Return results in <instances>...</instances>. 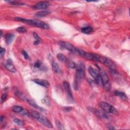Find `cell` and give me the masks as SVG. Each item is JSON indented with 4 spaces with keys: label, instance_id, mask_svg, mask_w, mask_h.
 I'll use <instances>...</instances> for the list:
<instances>
[{
    "label": "cell",
    "instance_id": "obj_17",
    "mask_svg": "<svg viewBox=\"0 0 130 130\" xmlns=\"http://www.w3.org/2000/svg\"><path fill=\"white\" fill-rule=\"evenodd\" d=\"M50 13V11H46V10L41 11L36 13L35 16H36L37 17H43L48 15Z\"/></svg>",
    "mask_w": 130,
    "mask_h": 130
},
{
    "label": "cell",
    "instance_id": "obj_14",
    "mask_svg": "<svg viewBox=\"0 0 130 130\" xmlns=\"http://www.w3.org/2000/svg\"><path fill=\"white\" fill-rule=\"evenodd\" d=\"M63 85H64V88L65 89L66 91L67 92V93H68V96L71 99H73L72 93V91H71V87H70V84L67 81H65L63 82Z\"/></svg>",
    "mask_w": 130,
    "mask_h": 130
},
{
    "label": "cell",
    "instance_id": "obj_30",
    "mask_svg": "<svg viewBox=\"0 0 130 130\" xmlns=\"http://www.w3.org/2000/svg\"><path fill=\"white\" fill-rule=\"evenodd\" d=\"M7 94L6 93H3V95H2V97H1V103H3V102H4L5 101V100H6V98H7Z\"/></svg>",
    "mask_w": 130,
    "mask_h": 130
},
{
    "label": "cell",
    "instance_id": "obj_33",
    "mask_svg": "<svg viewBox=\"0 0 130 130\" xmlns=\"http://www.w3.org/2000/svg\"><path fill=\"white\" fill-rule=\"evenodd\" d=\"M107 127L109 130H115V128L112 125H111L110 124H108L107 125Z\"/></svg>",
    "mask_w": 130,
    "mask_h": 130
},
{
    "label": "cell",
    "instance_id": "obj_25",
    "mask_svg": "<svg viewBox=\"0 0 130 130\" xmlns=\"http://www.w3.org/2000/svg\"><path fill=\"white\" fill-rule=\"evenodd\" d=\"M16 31L20 33H25L27 32V30H26L24 26H20V27H19L17 29Z\"/></svg>",
    "mask_w": 130,
    "mask_h": 130
},
{
    "label": "cell",
    "instance_id": "obj_32",
    "mask_svg": "<svg viewBox=\"0 0 130 130\" xmlns=\"http://www.w3.org/2000/svg\"><path fill=\"white\" fill-rule=\"evenodd\" d=\"M5 49L1 47V49H0V55H1V57H2L4 55V54H5Z\"/></svg>",
    "mask_w": 130,
    "mask_h": 130
},
{
    "label": "cell",
    "instance_id": "obj_4",
    "mask_svg": "<svg viewBox=\"0 0 130 130\" xmlns=\"http://www.w3.org/2000/svg\"><path fill=\"white\" fill-rule=\"evenodd\" d=\"M100 107L101 109L106 113H111L115 115L118 114V112L114 107L105 102L100 103Z\"/></svg>",
    "mask_w": 130,
    "mask_h": 130
},
{
    "label": "cell",
    "instance_id": "obj_16",
    "mask_svg": "<svg viewBox=\"0 0 130 130\" xmlns=\"http://www.w3.org/2000/svg\"><path fill=\"white\" fill-rule=\"evenodd\" d=\"M115 95L119 97L120 99L124 100H127L128 99V98L127 96L125 95L124 93L119 91H116L115 92Z\"/></svg>",
    "mask_w": 130,
    "mask_h": 130
},
{
    "label": "cell",
    "instance_id": "obj_8",
    "mask_svg": "<svg viewBox=\"0 0 130 130\" xmlns=\"http://www.w3.org/2000/svg\"><path fill=\"white\" fill-rule=\"evenodd\" d=\"M58 43H59V44L62 47L64 48L65 49H67V50L70 51L71 52L78 55L79 49L76 48L75 47H74L73 45L72 44H71V43H70L69 42L62 41H59V42H58Z\"/></svg>",
    "mask_w": 130,
    "mask_h": 130
},
{
    "label": "cell",
    "instance_id": "obj_21",
    "mask_svg": "<svg viewBox=\"0 0 130 130\" xmlns=\"http://www.w3.org/2000/svg\"><path fill=\"white\" fill-rule=\"evenodd\" d=\"M23 110L24 108H22V107L19 106L15 105L13 106L12 108V111L15 113H20L21 112L23 111Z\"/></svg>",
    "mask_w": 130,
    "mask_h": 130
},
{
    "label": "cell",
    "instance_id": "obj_7",
    "mask_svg": "<svg viewBox=\"0 0 130 130\" xmlns=\"http://www.w3.org/2000/svg\"><path fill=\"white\" fill-rule=\"evenodd\" d=\"M78 55L82 56L84 57L85 59L88 60L99 62V56L95 54V53H88L82 50H81V49H79Z\"/></svg>",
    "mask_w": 130,
    "mask_h": 130
},
{
    "label": "cell",
    "instance_id": "obj_23",
    "mask_svg": "<svg viewBox=\"0 0 130 130\" xmlns=\"http://www.w3.org/2000/svg\"><path fill=\"white\" fill-rule=\"evenodd\" d=\"M6 2H8L9 3L11 4V5H16V6H21V5H25L24 3H22L19 2H17V1H6Z\"/></svg>",
    "mask_w": 130,
    "mask_h": 130
},
{
    "label": "cell",
    "instance_id": "obj_10",
    "mask_svg": "<svg viewBox=\"0 0 130 130\" xmlns=\"http://www.w3.org/2000/svg\"><path fill=\"white\" fill-rule=\"evenodd\" d=\"M88 109L89 111H91L93 113L95 114L96 115L98 116V117L102 118H104V119L108 118V115H107V113L105 112L104 111H103V110L101 111L98 109H97L96 108H92V107H88Z\"/></svg>",
    "mask_w": 130,
    "mask_h": 130
},
{
    "label": "cell",
    "instance_id": "obj_2",
    "mask_svg": "<svg viewBox=\"0 0 130 130\" xmlns=\"http://www.w3.org/2000/svg\"><path fill=\"white\" fill-rule=\"evenodd\" d=\"M14 19L18 21H20L24 24L37 26L38 28H42L45 30H48L50 29V26L49 25L41 20H33V19H22L20 17H15Z\"/></svg>",
    "mask_w": 130,
    "mask_h": 130
},
{
    "label": "cell",
    "instance_id": "obj_24",
    "mask_svg": "<svg viewBox=\"0 0 130 130\" xmlns=\"http://www.w3.org/2000/svg\"><path fill=\"white\" fill-rule=\"evenodd\" d=\"M13 122H14V123L15 124H16L19 125V126H23V125H24V124H25L23 121L20 120V119H18V118L14 119V120H13Z\"/></svg>",
    "mask_w": 130,
    "mask_h": 130
},
{
    "label": "cell",
    "instance_id": "obj_36",
    "mask_svg": "<svg viewBox=\"0 0 130 130\" xmlns=\"http://www.w3.org/2000/svg\"><path fill=\"white\" fill-rule=\"evenodd\" d=\"M40 41H35L34 43V45H38L40 43Z\"/></svg>",
    "mask_w": 130,
    "mask_h": 130
},
{
    "label": "cell",
    "instance_id": "obj_3",
    "mask_svg": "<svg viewBox=\"0 0 130 130\" xmlns=\"http://www.w3.org/2000/svg\"><path fill=\"white\" fill-rule=\"evenodd\" d=\"M31 115L37 121L42 124L44 126L48 128H52L53 126L51 122L46 117L40 114L39 112L36 111H33L31 113Z\"/></svg>",
    "mask_w": 130,
    "mask_h": 130
},
{
    "label": "cell",
    "instance_id": "obj_15",
    "mask_svg": "<svg viewBox=\"0 0 130 130\" xmlns=\"http://www.w3.org/2000/svg\"><path fill=\"white\" fill-rule=\"evenodd\" d=\"M14 38V35L11 33H8L5 36V42L7 45L10 44Z\"/></svg>",
    "mask_w": 130,
    "mask_h": 130
},
{
    "label": "cell",
    "instance_id": "obj_19",
    "mask_svg": "<svg viewBox=\"0 0 130 130\" xmlns=\"http://www.w3.org/2000/svg\"><path fill=\"white\" fill-rule=\"evenodd\" d=\"M81 31L84 34H89L93 32V29L91 26H86V27H84V28H81Z\"/></svg>",
    "mask_w": 130,
    "mask_h": 130
},
{
    "label": "cell",
    "instance_id": "obj_34",
    "mask_svg": "<svg viewBox=\"0 0 130 130\" xmlns=\"http://www.w3.org/2000/svg\"><path fill=\"white\" fill-rule=\"evenodd\" d=\"M64 111L66 112H69L72 110V108L70 107H66L65 108H64Z\"/></svg>",
    "mask_w": 130,
    "mask_h": 130
},
{
    "label": "cell",
    "instance_id": "obj_12",
    "mask_svg": "<svg viewBox=\"0 0 130 130\" xmlns=\"http://www.w3.org/2000/svg\"><path fill=\"white\" fill-rule=\"evenodd\" d=\"M33 81L36 83L40 85V86H41L46 88H48L49 86H50V84H49L47 80L44 79L36 78L33 80Z\"/></svg>",
    "mask_w": 130,
    "mask_h": 130
},
{
    "label": "cell",
    "instance_id": "obj_18",
    "mask_svg": "<svg viewBox=\"0 0 130 130\" xmlns=\"http://www.w3.org/2000/svg\"><path fill=\"white\" fill-rule=\"evenodd\" d=\"M27 101H28V103H29V104L30 105H31L32 107H34L35 108L39 109L40 110H41V111H44V109L42 108V107H40V106H38L37 104H36V103H35V102H34L33 101L31 100H28H28H27Z\"/></svg>",
    "mask_w": 130,
    "mask_h": 130
},
{
    "label": "cell",
    "instance_id": "obj_35",
    "mask_svg": "<svg viewBox=\"0 0 130 130\" xmlns=\"http://www.w3.org/2000/svg\"><path fill=\"white\" fill-rule=\"evenodd\" d=\"M4 119V116L3 115L1 116V118H0V121H1V123H2L3 122Z\"/></svg>",
    "mask_w": 130,
    "mask_h": 130
},
{
    "label": "cell",
    "instance_id": "obj_27",
    "mask_svg": "<svg viewBox=\"0 0 130 130\" xmlns=\"http://www.w3.org/2000/svg\"><path fill=\"white\" fill-rule=\"evenodd\" d=\"M33 36H34V37L35 39V41H41V38H40L39 36L38 35V34L37 33L34 32Z\"/></svg>",
    "mask_w": 130,
    "mask_h": 130
},
{
    "label": "cell",
    "instance_id": "obj_13",
    "mask_svg": "<svg viewBox=\"0 0 130 130\" xmlns=\"http://www.w3.org/2000/svg\"><path fill=\"white\" fill-rule=\"evenodd\" d=\"M4 66H5V68L7 70L11 72L12 73H15L16 72V69L15 68V67L13 66L12 64V61L10 59L7 60V62L4 65Z\"/></svg>",
    "mask_w": 130,
    "mask_h": 130
},
{
    "label": "cell",
    "instance_id": "obj_5",
    "mask_svg": "<svg viewBox=\"0 0 130 130\" xmlns=\"http://www.w3.org/2000/svg\"><path fill=\"white\" fill-rule=\"evenodd\" d=\"M99 73L101 76V78L102 81L103 87L107 91H109L111 89V84L109 82L108 76L106 73L105 71L102 70L101 69L99 68Z\"/></svg>",
    "mask_w": 130,
    "mask_h": 130
},
{
    "label": "cell",
    "instance_id": "obj_26",
    "mask_svg": "<svg viewBox=\"0 0 130 130\" xmlns=\"http://www.w3.org/2000/svg\"><path fill=\"white\" fill-rule=\"evenodd\" d=\"M42 66V62L40 61H38L35 62L34 65V67L35 69H40Z\"/></svg>",
    "mask_w": 130,
    "mask_h": 130
},
{
    "label": "cell",
    "instance_id": "obj_20",
    "mask_svg": "<svg viewBox=\"0 0 130 130\" xmlns=\"http://www.w3.org/2000/svg\"><path fill=\"white\" fill-rule=\"evenodd\" d=\"M52 69L56 73H58L60 72V68L59 65L58 64L57 62H56L54 61L53 62L52 64Z\"/></svg>",
    "mask_w": 130,
    "mask_h": 130
},
{
    "label": "cell",
    "instance_id": "obj_1",
    "mask_svg": "<svg viewBox=\"0 0 130 130\" xmlns=\"http://www.w3.org/2000/svg\"><path fill=\"white\" fill-rule=\"evenodd\" d=\"M75 79L73 84V87L75 91H77L79 83L85 77V67L83 64L80 63L76 65Z\"/></svg>",
    "mask_w": 130,
    "mask_h": 130
},
{
    "label": "cell",
    "instance_id": "obj_9",
    "mask_svg": "<svg viewBox=\"0 0 130 130\" xmlns=\"http://www.w3.org/2000/svg\"><path fill=\"white\" fill-rule=\"evenodd\" d=\"M99 62H102L103 64H104L105 65L108 67L109 69L112 70L114 71L115 69V64L111 61L108 59L106 57L99 56Z\"/></svg>",
    "mask_w": 130,
    "mask_h": 130
},
{
    "label": "cell",
    "instance_id": "obj_22",
    "mask_svg": "<svg viewBox=\"0 0 130 130\" xmlns=\"http://www.w3.org/2000/svg\"><path fill=\"white\" fill-rule=\"evenodd\" d=\"M56 56H57V58L58 59V60L62 62H65L67 61L66 57L64 55L61 54V53H59V54H57Z\"/></svg>",
    "mask_w": 130,
    "mask_h": 130
},
{
    "label": "cell",
    "instance_id": "obj_28",
    "mask_svg": "<svg viewBox=\"0 0 130 130\" xmlns=\"http://www.w3.org/2000/svg\"><path fill=\"white\" fill-rule=\"evenodd\" d=\"M56 127L59 129H60V130H64V128H63V126H62L61 123L60 122H59V121H56Z\"/></svg>",
    "mask_w": 130,
    "mask_h": 130
},
{
    "label": "cell",
    "instance_id": "obj_31",
    "mask_svg": "<svg viewBox=\"0 0 130 130\" xmlns=\"http://www.w3.org/2000/svg\"><path fill=\"white\" fill-rule=\"evenodd\" d=\"M69 66L70 68L71 69H74V68H76V65L75 64V62H69Z\"/></svg>",
    "mask_w": 130,
    "mask_h": 130
},
{
    "label": "cell",
    "instance_id": "obj_29",
    "mask_svg": "<svg viewBox=\"0 0 130 130\" xmlns=\"http://www.w3.org/2000/svg\"><path fill=\"white\" fill-rule=\"evenodd\" d=\"M21 53H22V56H24V58H25V59L28 60L29 59V55L28 54V53L26 52L25 51L22 50V52H21Z\"/></svg>",
    "mask_w": 130,
    "mask_h": 130
},
{
    "label": "cell",
    "instance_id": "obj_11",
    "mask_svg": "<svg viewBox=\"0 0 130 130\" xmlns=\"http://www.w3.org/2000/svg\"><path fill=\"white\" fill-rule=\"evenodd\" d=\"M49 6H50L49 2L47 1H41L36 4L32 7V8L34 10L46 9Z\"/></svg>",
    "mask_w": 130,
    "mask_h": 130
},
{
    "label": "cell",
    "instance_id": "obj_6",
    "mask_svg": "<svg viewBox=\"0 0 130 130\" xmlns=\"http://www.w3.org/2000/svg\"><path fill=\"white\" fill-rule=\"evenodd\" d=\"M88 71L89 74H91V75L93 78V79H95L96 82L99 85V86H103L102 81L99 71H97L96 69L92 68V67H90L88 68Z\"/></svg>",
    "mask_w": 130,
    "mask_h": 130
}]
</instances>
